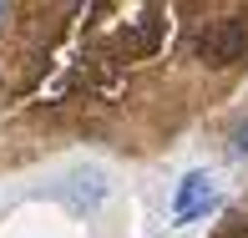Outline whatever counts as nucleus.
<instances>
[{
	"instance_id": "obj_1",
	"label": "nucleus",
	"mask_w": 248,
	"mask_h": 238,
	"mask_svg": "<svg viewBox=\"0 0 248 238\" xmlns=\"http://www.w3.org/2000/svg\"><path fill=\"white\" fill-rule=\"evenodd\" d=\"M193 51H198L208 66H233V61H243V51H248V20H243V16L208 20V26L198 31Z\"/></svg>"
},
{
	"instance_id": "obj_2",
	"label": "nucleus",
	"mask_w": 248,
	"mask_h": 238,
	"mask_svg": "<svg viewBox=\"0 0 248 238\" xmlns=\"http://www.w3.org/2000/svg\"><path fill=\"white\" fill-rule=\"evenodd\" d=\"M213 208H218V188H213V177L208 173H187L183 188H177V198H172V228H187V223L208 218Z\"/></svg>"
},
{
	"instance_id": "obj_3",
	"label": "nucleus",
	"mask_w": 248,
	"mask_h": 238,
	"mask_svg": "<svg viewBox=\"0 0 248 238\" xmlns=\"http://www.w3.org/2000/svg\"><path fill=\"white\" fill-rule=\"evenodd\" d=\"M218 238H248V218H228L223 223V233Z\"/></svg>"
},
{
	"instance_id": "obj_4",
	"label": "nucleus",
	"mask_w": 248,
	"mask_h": 238,
	"mask_svg": "<svg viewBox=\"0 0 248 238\" xmlns=\"http://www.w3.org/2000/svg\"><path fill=\"white\" fill-rule=\"evenodd\" d=\"M233 152H238V157H248V122H243L238 132H233Z\"/></svg>"
}]
</instances>
